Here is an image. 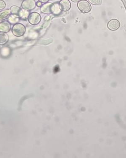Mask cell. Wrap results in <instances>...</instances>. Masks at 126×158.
I'll return each mask as SVG.
<instances>
[{"label": "cell", "mask_w": 126, "mask_h": 158, "mask_svg": "<svg viewBox=\"0 0 126 158\" xmlns=\"http://www.w3.org/2000/svg\"><path fill=\"white\" fill-rule=\"evenodd\" d=\"M26 31L25 26L20 23L15 24L12 29L13 34L16 37H20L24 34Z\"/></svg>", "instance_id": "6da1fadb"}, {"label": "cell", "mask_w": 126, "mask_h": 158, "mask_svg": "<svg viewBox=\"0 0 126 158\" xmlns=\"http://www.w3.org/2000/svg\"><path fill=\"white\" fill-rule=\"evenodd\" d=\"M77 6L81 12L87 13L91 10V6L89 2L86 0H81L78 2Z\"/></svg>", "instance_id": "7a4b0ae2"}, {"label": "cell", "mask_w": 126, "mask_h": 158, "mask_svg": "<svg viewBox=\"0 0 126 158\" xmlns=\"http://www.w3.org/2000/svg\"><path fill=\"white\" fill-rule=\"evenodd\" d=\"M56 9V5L51 3H47L41 7V12L45 14H50L55 12Z\"/></svg>", "instance_id": "3957f363"}, {"label": "cell", "mask_w": 126, "mask_h": 158, "mask_svg": "<svg viewBox=\"0 0 126 158\" xmlns=\"http://www.w3.org/2000/svg\"><path fill=\"white\" fill-rule=\"evenodd\" d=\"M28 21L30 24L33 25H37L41 22V15L36 12H33L29 14L28 18Z\"/></svg>", "instance_id": "277c9868"}, {"label": "cell", "mask_w": 126, "mask_h": 158, "mask_svg": "<svg viewBox=\"0 0 126 158\" xmlns=\"http://www.w3.org/2000/svg\"><path fill=\"white\" fill-rule=\"evenodd\" d=\"M36 6V3L35 0H24L22 4V8L28 11L35 9Z\"/></svg>", "instance_id": "5b68a950"}, {"label": "cell", "mask_w": 126, "mask_h": 158, "mask_svg": "<svg viewBox=\"0 0 126 158\" xmlns=\"http://www.w3.org/2000/svg\"><path fill=\"white\" fill-rule=\"evenodd\" d=\"M71 4L69 0H61L59 3V8L63 11H67L70 10Z\"/></svg>", "instance_id": "8992f818"}, {"label": "cell", "mask_w": 126, "mask_h": 158, "mask_svg": "<svg viewBox=\"0 0 126 158\" xmlns=\"http://www.w3.org/2000/svg\"><path fill=\"white\" fill-rule=\"evenodd\" d=\"M11 29V24L8 21H4L0 23V32L7 33Z\"/></svg>", "instance_id": "52a82bcc"}, {"label": "cell", "mask_w": 126, "mask_h": 158, "mask_svg": "<svg viewBox=\"0 0 126 158\" xmlns=\"http://www.w3.org/2000/svg\"><path fill=\"white\" fill-rule=\"evenodd\" d=\"M119 22L116 19H112L109 21L108 24V27L109 30H116L119 27Z\"/></svg>", "instance_id": "ba28073f"}, {"label": "cell", "mask_w": 126, "mask_h": 158, "mask_svg": "<svg viewBox=\"0 0 126 158\" xmlns=\"http://www.w3.org/2000/svg\"><path fill=\"white\" fill-rule=\"evenodd\" d=\"M10 9H7L0 11V21L7 19L11 15Z\"/></svg>", "instance_id": "9c48e42d"}, {"label": "cell", "mask_w": 126, "mask_h": 158, "mask_svg": "<svg viewBox=\"0 0 126 158\" xmlns=\"http://www.w3.org/2000/svg\"><path fill=\"white\" fill-rule=\"evenodd\" d=\"M9 37L5 33L0 32V45H3L7 43Z\"/></svg>", "instance_id": "30bf717a"}, {"label": "cell", "mask_w": 126, "mask_h": 158, "mask_svg": "<svg viewBox=\"0 0 126 158\" xmlns=\"http://www.w3.org/2000/svg\"><path fill=\"white\" fill-rule=\"evenodd\" d=\"M20 18L16 15H11L8 18V21L11 24H16L19 22Z\"/></svg>", "instance_id": "8fae6325"}, {"label": "cell", "mask_w": 126, "mask_h": 158, "mask_svg": "<svg viewBox=\"0 0 126 158\" xmlns=\"http://www.w3.org/2000/svg\"><path fill=\"white\" fill-rule=\"evenodd\" d=\"M29 15V12L28 10L24 9H21L20 10L19 17L24 20L27 19Z\"/></svg>", "instance_id": "7c38bea8"}, {"label": "cell", "mask_w": 126, "mask_h": 158, "mask_svg": "<svg viewBox=\"0 0 126 158\" xmlns=\"http://www.w3.org/2000/svg\"><path fill=\"white\" fill-rule=\"evenodd\" d=\"M21 9V8L19 7L16 6H13L10 8L11 13L12 15H16L19 16V14Z\"/></svg>", "instance_id": "4fadbf2b"}, {"label": "cell", "mask_w": 126, "mask_h": 158, "mask_svg": "<svg viewBox=\"0 0 126 158\" xmlns=\"http://www.w3.org/2000/svg\"><path fill=\"white\" fill-rule=\"evenodd\" d=\"M89 2L94 5H99L101 4L102 0H89Z\"/></svg>", "instance_id": "5bb4252c"}, {"label": "cell", "mask_w": 126, "mask_h": 158, "mask_svg": "<svg viewBox=\"0 0 126 158\" xmlns=\"http://www.w3.org/2000/svg\"><path fill=\"white\" fill-rule=\"evenodd\" d=\"M6 6L5 2L2 0H0V10H3L5 8Z\"/></svg>", "instance_id": "9a60e30c"}, {"label": "cell", "mask_w": 126, "mask_h": 158, "mask_svg": "<svg viewBox=\"0 0 126 158\" xmlns=\"http://www.w3.org/2000/svg\"><path fill=\"white\" fill-rule=\"evenodd\" d=\"M42 5H42V3H41V2H39V1H38V2H37V3H36V6H37L39 7L42 6Z\"/></svg>", "instance_id": "2e32d148"}, {"label": "cell", "mask_w": 126, "mask_h": 158, "mask_svg": "<svg viewBox=\"0 0 126 158\" xmlns=\"http://www.w3.org/2000/svg\"><path fill=\"white\" fill-rule=\"evenodd\" d=\"M38 1L42 3H47L49 2V0H38Z\"/></svg>", "instance_id": "e0dca14e"}, {"label": "cell", "mask_w": 126, "mask_h": 158, "mask_svg": "<svg viewBox=\"0 0 126 158\" xmlns=\"http://www.w3.org/2000/svg\"><path fill=\"white\" fill-rule=\"evenodd\" d=\"M71 1L74 2H80V0H71Z\"/></svg>", "instance_id": "ac0fdd59"}]
</instances>
